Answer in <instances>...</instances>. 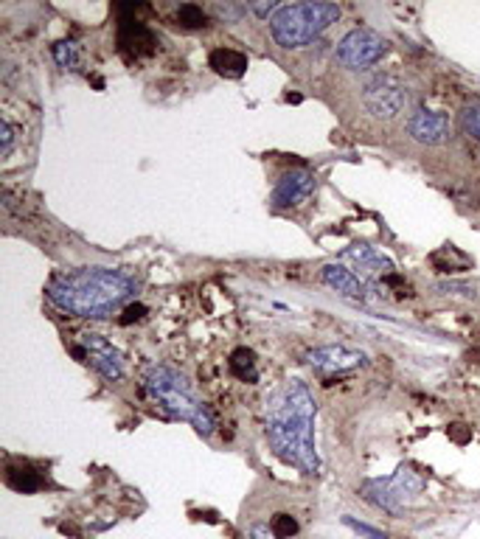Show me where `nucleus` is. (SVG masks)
Returning <instances> with one entry per match:
<instances>
[{"label":"nucleus","mask_w":480,"mask_h":539,"mask_svg":"<svg viewBox=\"0 0 480 539\" xmlns=\"http://www.w3.org/2000/svg\"><path fill=\"white\" fill-rule=\"evenodd\" d=\"M314 397L301 380L281 382L264 407V433L275 458L304 475H318L321 458L314 447Z\"/></svg>","instance_id":"1"},{"label":"nucleus","mask_w":480,"mask_h":539,"mask_svg":"<svg viewBox=\"0 0 480 539\" xmlns=\"http://www.w3.org/2000/svg\"><path fill=\"white\" fill-rule=\"evenodd\" d=\"M141 281L119 267H76L57 273L45 287V298L59 312L85 320H105L138 296Z\"/></svg>","instance_id":"2"},{"label":"nucleus","mask_w":480,"mask_h":539,"mask_svg":"<svg viewBox=\"0 0 480 539\" xmlns=\"http://www.w3.org/2000/svg\"><path fill=\"white\" fill-rule=\"evenodd\" d=\"M143 390L163 413L172 419H180V421H189L203 438H211L217 433V419L211 416L203 399L197 397V390L189 382L186 373H180L177 368L152 366L143 377Z\"/></svg>","instance_id":"3"},{"label":"nucleus","mask_w":480,"mask_h":539,"mask_svg":"<svg viewBox=\"0 0 480 539\" xmlns=\"http://www.w3.org/2000/svg\"><path fill=\"white\" fill-rule=\"evenodd\" d=\"M340 6L337 4H290L281 6L273 20H270V35L275 40V45L287 48H304L309 42L318 40L323 31L340 20Z\"/></svg>","instance_id":"4"},{"label":"nucleus","mask_w":480,"mask_h":539,"mask_svg":"<svg viewBox=\"0 0 480 539\" xmlns=\"http://www.w3.org/2000/svg\"><path fill=\"white\" fill-rule=\"evenodd\" d=\"M427 481L413 472L410 466H399L391 478H371L360 486L362 500H368L374 509L385 512V514H402V505L416 500L424 492Z\"/></svg>","instance_id":"5"},{"label":"nucleus","mask_w":480,"mask_h":539,"mask_svg":"<svg viewBox=\"0 0 480 539\" xmlns=\"http://www.w3.org/2000/svg\"><path fill=\"white\" fill-rule=\"evenodd\" d=\"M388 40L374 28H352L345 35L337 48H335V59L343 65L345 71H368L376 62H383L388 54Z\"/></svg>","instance_id":"6"},{"label":"nucleus","mask_w":480,"mask_h":539,"mask_svg":"<svg viewBox=\"0 0 480 539\" xmlns=\"http://www.w3.org/2000/svg\"><path fill=\"white\" fill-rule=\"evenodd\" d=\"M407 102H410L407 88L393 76H376L366 85V93H362L366 110L374 119H383V121H391L399 116V112H405Z\"/></svg>","instance_id":"7"},{"label":"nucleus","mask_w":480,"mask_h":539,"mask_svg":"<svg viewBox=\"0 0 480 539\" xmlns=\"http://www.w3.org/2000/svg\"><path fill=\"white\" fill-rule=\"evenodd\" d=\"M143 6H132V4H121L119 6V51L129 59V62H138L149 54H155L158 48V37L152 35L143 20H138L135 14Z\"/></svg>","instance_id":"8"},{"label":"nucleus","mask_w":480,"mask_h":539,"mask_svg":"<svg viewBox=\"0 0 480 539\" xmlns=\"http://www.w3.org/2000/svg\"><path fill=\"white\" fill-rule=\"evenodd\" d=\"M79 359H88V363L102 373L107 382H121L124 380V354L112 346V343L96 332L79 335V346L74 349Z\"/></svg>","instance_id":"9"},{"label":"nucleus","mask_w":480,"mask_h":539,"mask_svg":"<svg viewBox=\"0 0 480 539\" xmlns=\"http://www.w3.org/2000/svg\"><path fill=\"white\" fill-rule=\"evenodd\" d=\"M306 366L312 371L323 373V377H332V373H349L357 371L362 366H368V354L360 351V349H349V346H318V349H309L304 354Z\"/></svg>","instance_id":"10"},{"label":"nucleus","mask_w":480,"mask_h":539,"mask_svg":"<svg viewBox=\"0 0 480 539\" xmlns=\"http://www.w3.org/2000/svg\"><path fill=\"white\" fill-rule=\"evenodd\" d=\"M314 189H318V177H314V172L290 169L275 180V186L270 191V208L292 211L298 205H304L314 194Z\"/></svg>","instance_id":"11"},{"label":"nucleus","mask_w":480,"mask_h":539,"mask_svg":"<svg viewBox=\"0 0 480 539\" xmlns=\"http://www.w3.org/2000/svg\"><path fill=\"white\" fill-rule=\"evenodd\" d=\"M407 135L422 146H438L453 135V121L441 110H416L407 119Z\"/></svg>","instance_id":"12"},{"label":"nucleus","mask_w":480,"mask_h":539,"mask_svg":"<svg viewBox=\"0 0 480 539\" xmlns=\"http://www.w3.org/2000/svg\"><path fill=\"white\" fill-rule=\"evenodd\" d=\"M343 261H349V265H354V270L366 273V275H391L396 270L393 258L385 256L379 248H374V244H349L343 253H340Z\"/></svg>","instance_id":"13"},{"label":"nucleus","mask_w":480,"mask_h":539,"mask_svg":"<svg viewBox=\"0 0 480 539\" xmlns=\"http://www.w3.org/2000/svg\"><path fill=\"white\" fill-rule=\"evenodd\" d=\"M321 281H323L329 289H335L337 296L352 298V301H366V298L371 296L368 284L362 281L357 273H352L349 267H343V265H326V267L321 270Z\"/></svg>","instance_id":"14"},{"label":"nucleus","mask_w":480,"mask_h":539,"mask_svg":"<svg viewBox=\"0 0 480 539\" xmlns=\"http://www.w3.org/2000/svg\"><path fill=\"white\" fill-rule=\"evenodd\" d=\"M208 65L225 79H239L247 71V54L236 51V48H213Z\"/></svg>","instance_id":"15"},{"label":"nucleus","mask_w":480,"mask_h":539,"mask_svg":"<svg viewBox=\"0 0 480 539\" xmlns=\"http://www.w3.org/2000/svg\"><path fill=\"white\" fill-rule=\"evenodd\" d=\"M6 483L20 495H35L43 489V478L35 466L28 464H9L6 466Z\"/></svg>","instance_id":"16"},{"label":"nucleus","mask_w":480,"mask_h":539,"mask_svg":"<svg viewBox=\"0 0 480 539\" xmlns=\"http://www.w3.org/2000/svg\"><path fill=\"white\" fill-rule=\"evenodd\" d=\"M228 368L236 380L242 382H259V368H256V354L251 349H236L228 359Z\"/></svg>","instance_id":"17"},{"label":"nucleus","mask_w":480,"mask_h":539,"mask_svg":"<svg viewBox=\"0 0 480 539\" xmlns=\"http://www.w3.org/2000/svg\"><path fill=\"white\" fill-rule=\"evenodd\" d=\"M177 23L183 26V28H205L211 23V14L200 6V4H180L177 9Z\"/></svg>","instance_id":"18"},{"label":"nucleus","mask_w":480,"mask_h":539,"mask_svg":"<svg viewBox=\"0 0 480 539\" xmlns=\"http://www.w3.org/2000/svg\"><path fill=\"white\" fill-rule=\"evenodd\" d=\"M51 54H54V59H57L59 68H65V71H74V68H76V62H79V57H76V45L68 42V40L54 42Z\"/></svg>","instance_id":"19"},{"label":"nucleus","mask_w":480,"mask_h":539,"mask_svg":"<svg viewBox=\"0 0 480 539\" xmlns=\"http://www.w3.org/2000/svg\"><path fill=\"white\" fill-rule=\"evenodd\" d=\"M461 127L469 138L480 141V104H469L461 110Z\"/></svg>","instance_id":"20"},{"label":"nucleus","mask_w":480,"mask_h":539,"mask_svg":"<svg viewBox=\"0 0 480 539\" xmlns=\"http://www.w3.org/2000/svg\"><path fill=\"white\" fill-rule=\"evenodd\" d=\"M270 531H273L278 539H292V536L298 534V522H295V517H290V514H278V517H273V522H270Z\"/></svg>","instance_id":"21"},{"label":"nucleus","mask_w":480,"mask_h":539,"mask_svg":"<svg viewBox=\"0 0 480 539\" xmlns=\"http://www.w3.org/2000/svg\"><path fill=\"white\" fill-rule=\"evenodd\" d=\"M343 526L352 528V531H357L362 539H391L388 534L376 531L374 526H368V522H360V520H354V517H343Z\"/></svg>","instance_id":"22"},{"label":"nucleus","mask_w":480,"mask_h":539,"mask_svg":"<svg viewBox=\"0 0 480 539\" xmlns=\"http://www.w3.org/2000/svg\"><path fill=\"white\" fill-rule=\"evenodd\" d=\"M222 23H239L242 20V14L247 12V6H239V4H217L211 9Z\"/></svg>","instance_id":"23"},{"label":"nucleus","mask_w":480,"mask_h":539,"mask_svg":"<svg viewBox=\"0 0 480 539\" xmlns=\"http://www.w3.org/2000/svg\"><path fill=\"white\" fill-rule=\"evenodd\" d=\"M12 150H14V127H12L9 119H4V121H0V155L9 158Z\"/></svg>","instance_id":"24"},{"label":"nucleus","mask_w":480,"mask_h":539,"mask_svg":"<svg viewBox=\"0 0 480 539\" xmlns=\"http://www.w3.org/2000/svg\"><path fill=\"white\" fill-rule=\"evenodd\" d=\"M143 315H146V306H143V304H129V306L124 309V318H121V323L141 320Z\"/></svg>","instance_id":"25"},{"label":"nucleus","mask_w":480,"mask_h":539,"mask_svg":"<svg viewBox=\"0 0 480 539\" xmlns=\"http://www.w3.org/2000/svg\"><path fill=\"white\" fill-rule=\"evenodd\" d=\"M247 539H278L270 526H261V522H256V526H251V531H247Z\"/></svg>","instance_id":"26"}]
</instances>
